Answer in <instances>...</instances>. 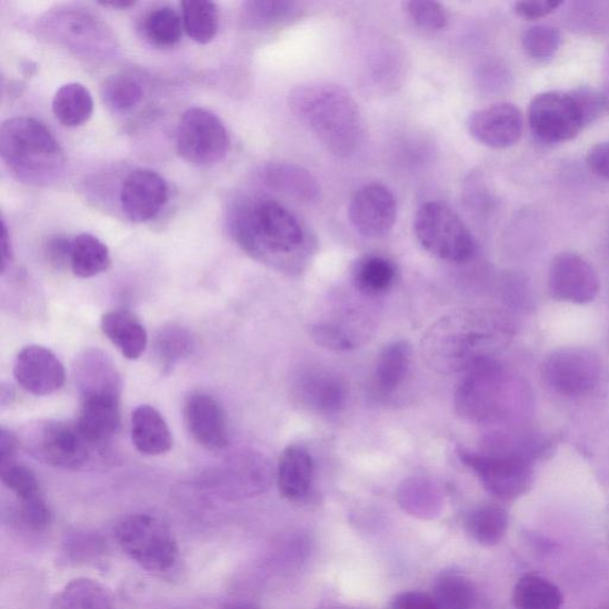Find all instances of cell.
I'll use <instances>...</instances> for the list:
<instances>
[{
	"label": "cell",
	"instance_id": "6da1fadb",
	"mask_svg": "<svg viewBox=\"0 0 609 609\" xmlns=\"http://www.w3.org/2000/svg\"><path fill=\"white\" fill-rule=\"evenodd\" d=\"M230 228L236 242L250 257L287 272H298L315 248L299 217L270 198L243 201L232 211Z\"/></svg>",
	"mask_w": 609,
	"mask_h": 609
},
{
	"label": "cell",
	"instance_id": "7a4b0ae2",
	"mask_svg": "<svg viewBox=\"0 0 609 609\" xmlns=\"http://www.w3.org/2000/svg\"><path fill=\"white\" fill-rule=\"evenodd\" d=\"M499 329L497 319L482 311L450 312L422 337V357L437 373H467L490 360L501 340Z\"/></svg>",
	"mask_w": 609,
	"mask_h": 609
},
{
	"label": "cell",
	"instance_id": "3957f363",
	"mask_svg": "<svg viewBox=\"0 0 609 609\" xmlns=\"http://www.w3.org/2000/svg\"><path fill=\"white\" fill-rule=\"evenodd\" d=\"M289 107L331 154L347 158L358 150L363 134L361 113L340 84L301 83L290 92Z\"/></svg>",
	"mask_w": 609,
	"mask_h": 609
},
{
	"label": "cell",
	"instance_id": "277c9868",
	"mask_svg": "<svg viewBox=\"0 0 609 609\" xmlns=\"http://www.w3.org/2000/svg\"><path fill=\"white\" fill-rule=\"evenodd\" d=\"M0 154L20 181L48 186L58 181L66 164L64 152L43 123L31 117H13L0 128Z\"/></svg>",
	"mask_w": 609,
	"mask_h": 609
},
{
	"label": "cell",
	"instance_id": "5b68a950",
	"mask_svg": "<svg viewBox=\"0 0 609 609\" xmlns=\"http://www.w3.org/2000/svg\"><path fill=\"white\" fill-rule=\"evenodd\" d=\"M114 537L118 547L148 571L167 572L178 562V540L158 517L146 513L129 516L118 522Z\"/></svg>",
	"mask_w": 609,
	"mask_h": 609
},
{
	"label": "cell",
	"instance_id": "8992f818",
	"mask_svg": "<svg viewBox=\"0 0 609 609\" xmlns=\"http://www.w3.org/2000/svg\"><path fill=\"white\" fill-rule=\"evenodd\" d=\"M415 233L432 257L463 263L473 257L477 242L462 219L438 201L426 202L415 218Z\"/></svg>",
	"mask_w": 609,
	"mask_h": 609
},
{
	"label": "cell",
	"instance_id": "52a82bcc",
	"mask_svg": "<svg viewBox=\"0 0 609 609\" xmlns=\"http://www.w3.org/2000/svg\"><path fill=\"white\" fill-rule=\"evenodd\" d=\"M459 457L477 473L487 492L499 500H516L532 486L533 467L527 453L485 455L460 449Z\"/></svg>",
	"mask_w": 609,
	"mask_h": 609
},
{
	"label": "cell",
	"instance_id": "ba28073f",
	"mask_svg": "<svg viewBox=\"0 0 609 609\" xmlns=\"http://www.w3.org/2000/svg\"><path fill=\"white\" fill-rule=\"evenodd\" d=\"M533 137L546 144H558L578 138L588 127L575 91H549L536 96L528 113Z\"/></svg>",
	"mask_w": 609,
	"mask_h": 609
},
{
	"label": "cell",
	"instance_id": "9c48e42d",
	"mask_svg": "<svg viewBox=\"0 0 609 609\" xmlns=\"http://www.w3.org/2000/svg\"><path fill=\"white\" fill-rule=\"evenodd\" d=\"M229 133L213 112L192 108L183 112L177 132L179 156L198 167H211L222 162L229 149Z\"/></svg>",
	"mask_w": 609,
	"mask_h": 609
},
{
	"label": "cell",
	"instance_id": "30bf717a",
	"mask_svg": "<svg viewBox=\"0 0 609 609\" xmlns=\"http://www.w3.org/2000/svg\"><path fill=\"white\" fill-rule=\"evenodd\" d=\"M541 377L553 392L565 397L585 396L597 387L600 361L586 348H560L552 351L541 366Z\"/></svg>",
	"mask_w": 609,
	"mask_h": 609
},
{
	"label": "cell",
	"instance_id": "8fae6325",
	"mask_svg": "<svg viewBox=\"0 0 609 609\" xmlns=\"http://www.w3.org/2000/svg\"><path fill=\"white\" fill-rule=\"evenodd\" d=\"M29 447L42 462L62 469H79L89 460L93 448L77 425L46 421L32 431Z\"/></svg>",
	"mask_w": 609,
	"mask_h": 609
},
{
	"label": "cell",
	"instance_id": "7c38bea8",
	"mask_svg": "<svg viewBox=\"0 0 609 609\" xmlns=\"http://www.w3.org/2000/svg\"><path fill=\"white\" fill-rule=\"evenodd\" d=\"M397 198L387 186L369 183L352 196L348 217L351 226L366 239H380L397 222Z\"/></svg>",
	"mask_w": 609,
	"mask_h": 609
},
{
	"label": "cell",
	"instance_id": "4fadbf2b",
	"mask_svg": "<svg viewBox=\"0 0 609 609\" xmlns=\"http://www.w3.org/2000/svg\"><path fill=\"white\" fill-rule=\"evenodd\" d=\"M600 280L593 267L575 252H561L549 270V293L557 301L583 304L593 301Z\"/></svg>",
	"mask_w": 609,
	"mask_h": 609
},
{
	"label": "cell",
	"instance_id": "5bb4252c",
	"mask_svg": "<svg viewBox=\"0 0 609 609\" xmlns=\"http://www.w3.org/2000/svg\"><path fill=\"white\" fill-rule=\"evenodd\" d=\"M13 376L24 391L38 397L60 391L66 380L63 365L57 355L40 346L26 347L17 355Z\"/></svg>",
	"mask_w": 609,
	"mask_h": 609
},
{
	"label": "cell",
	"instance_id": "9a60e30c",
	"mask_svg": "<svg viewBox=\"0 0 609 609\" xmlns=\"http://www.w3.org/2000/svg\"><path fill=\"white\" fill-rule=\"evenodd\" d=\"M169 189L166 180L151 169H134L124 180L121 191L123 213L133 223L154 219L167 204Z\"/></svg>",
	"mask_w": 609,
	"mask_h": 609
},
{
	"label": "cell",
	"instance_id": "2e32d148",
	"mask_svg": "<svg viewBox=\"0 0 609 609\" xmlns=\"http://www.w3.org/2000/svg\"><path fill=\"white\" fill-rule=\"evenodd\" d=\"M471 138L495 149L510 148L523 132V116L513 104L499 103L472 112L467 122Z\"/></svg>",
	"mask_w": 609,
	"mask_h": 609
},
{
	"label": "cell",
	"instance_id": "e0dca14e",
	"mask_svg": "<svg viewBox=\"0 0 609 609\" xmlns=\"http://www.w3.org/2000/svg\"><path fill=\"white\" fill-rule=\"evenodd\" d=\"M498 366L492 360L468 370L456 389V412L470 420H483L492 416L498 395Z\"/></svg>",
	"mask_w": 609,
	"mask_h": 609
},
{
	"label": "cell",
	"instance_id": "ac0fdd59",
	"mask_svg": "<svg viewBox=\"0 0 609 609\" xmlns=\"http://www.w3.org/2000/svg\"><path fill=\"white\" fill-rule=\"evenodd\" d=\"M184 421L194 441L209 450L224 449L229 443L226 412L212 396L193 393L184 403Z\"/></svg>",
	"mask_w": 609,
	"mask_h": 609
},
{
	"label": "cell",
	"instance_id": "d6986e66",
	"mask_svg": "<svg viewBox=\"0 0 609 609\" xmlns=\"http://www.w3.org/2000/svg\"><path fill=\"white\" fill-rule=\"evenodd\" d=\"M74 377L80 399L122 395L121 376L103 351H84L77 360Z\"/></svg>",
	"mask_w": 609,
	"mask_h": 609
},
{
	"label": "cell",
	"instance_id": "ffe728a7",
	"mask_svg": "<svg viewBox=\"0 0 609 609\" xmlns=\"http://www.w3.org/2000/svg\"><path fill=\"white\" fill-rule=\"evenodd\" d=\"M121 425V397L99 396L81 399L77 427L93 448L110 441V438L120 431Z\"/></svg>",
	"mask_w": 609,
	"mask_h": 609
},
{
	"label": "cell",
	"instance_id": "44dd1931",
	"mask_svg": "<svg viewBox=\"0 0 609 609\" xmlns=\"http://www.w3.org/2000/svg\"><path fill=\"white\" fill-rule=\"evenodd\" d=\"M297 396L303 405L325 415L340 412L346 405V383L327 370H307L296 382Z\"/></svg>",
	"mask_w": 609,
	"mask_h": 609
},
{
	"label": "cell",
	"instance_id": "7402d4cb",
	"mask_svg": "<svg viewBox=\"0 0 609 609\" xmlns=\"http://www.w3.org/2000/svg\"><path fill=\"white\" fill-rule=\"evenodd\" d=\"M131 439L134 448L148 456L168 452L173 437L162 415L149 405L139 406L131 416Z\"/></svg>",
	"mask_w": 609,
	"mask_h": 609
},
{
	"label": "cell",
	"instance_id": "603a6c76",
	"mask_svg": "<svg viewBox=\"0 0 609 609\" xmlns=\"http://www.w3.org/2000/svg\"><path fill=\"white\" fill-rule=\"evenodd\" d=\"M315 465L310 452L300 446L286 448L278 466L280 493L289 500L308 496L313 480Z\"/></svg>",
	"mask_w": 609,
	"mask_h": 609
},
{
	"label": "cell",
	"instance_id": "cb8c5ba5",
	"mask_svg": "<svg viewBox=\"0 0 609 609\" xmlns=\"http://www.w3.org/2000/svg\"><path fill=\"white\" fill-rule=\"evenodd\" d=\"M101 329L128 360H138L148 346V333L140 319L127 310H113L101 318Z\"/></svg>",
	"mask_w": 609,
	"mask_h": 609
},
{
	"label": "cell",
	"instance_id": "d4e9b609",
	"mask_svg": "<svg viewBox=\"0 0 609 609\" xmlns=\"http://www.w3.org/2000/svg\"><path fill=\"white\" fill-rule=\"evenodd\" d=\"M266 180L270 188L302 202L316 201L320 194L316 178L297 164H270L266 169Z\"/></svg>",
	"mask_w": 609,
	"mask_h": 609
},
{
	"label": "cell",
	"instance_id": "484cf974",
	"mask_svg": "<svg viewBox=\"0 0 609 609\" xmlns=\"http://www.w3.org/2000/svg\"><path fill=\"white\" fill-rule=\"evenodd\" d=\"M52 109L57 120L63 127H81L92 117L94 109L92 93L79 82L62 84L53 97Z\"/></svg>",
	"mask_w": 609,
	"mask_h": 609
},
{
	"label": "cell",
	"instance_id": "4316f807",
	"mask_svg": "<svg viewBox=\"0 0 609 609\" xmlns=\"http://www.w3.org/2000/svg\"><path fill=\"white\" fill-rule=\"evenodd\" d=\"M53 609H116V603L103 585L81 578L67 583L59 591Z\"/></svg>",
	"mask_w": 609,
	"mask_h": 609
},
{
	"label": "cell",
	"instance_id": "83f0119b",
	"mask_svg": "<svg viewBox=\"0 0 609 609\" xmlns=\"http://www.w3.org/2000/svg\"><path fill=\"white\" fill-rule=\"evenodd\" d=\"M111 264L106 243L91 233H80L72 240L70 267L74 276L82 279L97 277Z\"/></svg>",
	"mask_w": 609,
	"mask_h": 609
},
{
	"label": "cell",
	"instance_id": "f1b7e54d",
	"mask_svg": "<svg viewBox=\"0 0 609 609\" xmlns=\"http://www.w3.org/2000/svg\"><path fill=\"white\" fill-rule=\"evenodd\" d=\"M409 342L388 345L380 353L376 370V387L382 396L392 395L403 382L411 362Z\"/></svg>",
	"mask_w": 609,
	"mask_h": 609
},
{
	"label": "cell",
	"instance_id": "f546056e",
	"mask_svg": "<svg viewBox=\"0 0 609 609\" xmlns=\"http://www.w3.org/2000/svg\"><path fill=\"white\" fill-rule=\"evenodd\" d=\"M469 536L482 547H496L509 530V515L498 505H482L466 519Z\"/></svg>",
	"mask_w": 609,
	"mask_h": 609
},
{
	"label": "cell",
	"instance_id": "4dcf8cb0",
	"mask_svg": "<svg viewBox=\"0 0 609 609\" xmlns=\"http://www.w3.org/2000/svg\"><path fill=\"white\" fill-rule=\"evenodd\" d=\"M513 603L517 609H561L563 596L550 580L530 573L516 585Z\"/></svg>",
	"mask_w": 609,
	"mask_h": 609
},
{
	"label": "cell",
	"instance_id": "1f68e13d",
	"mask_svg": "<svg viewBox=\"0 0 609 609\" xmlns=\"http://www.w3.org/2000/svg\"><path fill=\"white\" fill-rule=\"evenodd\" d=\"M397 268L391 260L379 256L361 259L353 269V281L366 296H380L393 286Z\"/></svg>",
	"mask_w": 609,
	"mask_h": 609
},
{
	"label": "cell",
	"instance_id": "d6a6232c",
	"mask_svg": "<svg viewBox=\"0 0 609 609\" xmlns=\"http://www.w3.org/2000/svg\"><path fill=\"white\" fill-rule=\"evenodd\" d=\"M100 96L110 111L124 114L141 103L143 87L129 73H114L101 83Z\"/></svg>",
	"mask_w": 609,
	"mask_h": 609
},
{
	"label": "cell",
	"instance_id": "836d02e7",
	"mask_svg": "<svg viewBox=\"0 0 609 609\" xmlns=\"http://www.w3.org/2000/svg\"><path fill=\"white\" fill-rule=\"evenodd\" d=\"M183 30L199 44L213 41L219 28L218 8L208 0H184L181 3Z\"/></svg>",
	"mask_w": 609,
	"mask_h": 609
},
{
	"label": "cell",
	"instance_id": "e575fe53",
	"mask_svg": "<svg viewBox=\"0 0 609 609\" xmlns=\"http://www.w3.org/2000/svg\"><path fill=\"white\" fill-rule=\"evenodd\" d=\"M183 23L171 7H159L147 13L142 23L146 40L159 48L177 46L182 38Z\"/></svg>",
	"mask_w": 609,
	"mask_h": 609
},
{
	"label": "cell",
	"instance_id": "d590c367",
	"mask_svg": "<svg viewBox=\"0 0 609 609\" xmlns=\"http://www.w3.org/2000/svg\"><path fill=\"white\" fill-rule=\"evenodd\" d=\"M301 4L290 0H252L243 4V21L251 29L274 28L294 19Z\"/></svg>",
	"mask_w": 609,
	"mask_h": 609
},
{
	"label": "cell",
	"instance_id": "8d00e7d4",
	"mask_svg": "<svg viewBox=\"0 0 609 609\" xmlns=\"http://www.w3.org/2000/svg\"><path fill=\"white\" fill-rule=\"evenodd\" d=\"M194 349L191 333L171 326L160 330L154 341V353L163 373H169L180 361L189 358Z\"/></svg>",
	"mask_w": 609,
	"mask_h": 609
},
{
	"label": "cell",
	"instance_id": "74e56055",
	"mask_svg": "<svg viewBox=\"0 0 609 609\" xmlns=\"http://www.w3.org/2000/svg\"><path fill=\"white\" fill-rule=\"evenodd\" d=\"M433 598L441 609H471L477 600L476 588L461 573L447 572L435 585Z\"/></svg>",
	"mask_w": 609,
	"mask_h": 609
},
{
	"label": "cell",
	"instance_id": "f35d334b",
	"mask_svg": "<svg viewBox=\"0 0 609 609\" xmlns=\"http://www.w3.org/2000/svg\"><path fill=\"white\" fill-rule=\"evenodd\" d=\"M561 33L555 27L538 24L528 28L522 36V49L526 54L540 62L555 57L561 46Z\"/></svg>",
	"mask_w": 609,
	"mask_h": 609
},
{
	"label": "cell",
	"instance_id": "ab89813d",
	"mask_svg": "<svg viewBox=\"0 0 609 609\" xmlns=\"http://www.w3.org/2000/svg\"><path fill=\"white\" fill-rule=\"evenodd\" d=\"M0 468L3 483L21 502L42 496L36 473L27 466L12 462Z\"/></svg>",
	"mask_w": 609,
	"mask_h": 609
},
{
	"label": "cell",
	"instance_id": "60d3db41",
	"mask_svg": "<svg viewBox=\"0 0 609 609\" xmlns=\"http://www.w3.org/2000/svg\"><path fill=\"white\" fill-rule=\"evenodd\" d=\"M410 19L420 28L442 30L448 26L449 17L445 7L428 0H413L405 3Z\"/></svg>",
	"mask_w": 609,
	"mask_h": 609
},
{
	"label": "cell",
	"instance_id": "b9f144b4",
	"mask_svg": "<svg viewBox=\"0 0 609 609\" xmlns=\"http://www.w3.org/2000/svg\"><path fill=\"white\" fill-rule=\"evenodd\" d=\"M315 342L330 350L347 351L355 347L348 333L331 325H317L311 330Z\"/></svg>",
	"mask_w": 609,
	"mask_h": 609
},
{
	"label": "cell",
	"instance_id": "7bdbcfd3",
	"mask_svg": "<svg viewBox=\"0 0 609 609\" xmlns=\"http://www.w3.org/2000/svg\"><path fill=\"white\" fill-rule=\"evenodd\" d=\"M21 515L32 530H43L52 521V512L42 496L22 501Z\"/></svg>",
	"mask_w": 609,
	"mask_h": 609
},
{
	"label": "cell",
	"instance_id": "ee69618b",
	"mask_svg": "<svg viewBox=\"0 0 609 609\" xmlns=\"http://www.w3.org/2000/svg\"><path fill=\"white\" fill-rule=\"evenodd\" d=\"M562 4L557 0H522L515 4V12L523 20L537 21L553 13Z\"/></svg>",
	"mask_w": 609,
	"mask_h": 609
},
{
	"label": "cell",
	"instance_id": "f6af8a7d",
	"mask_svg": "<svg viewBox=\"0 0 609 609\" xmlns=\"http://www.w3.org/2000/svg\"><path fill=\"white\" fill-rule=\"evenodd\" d=\"M72 240L64 236L49 237L44 244V253L48 262L56 268H64L70 264Z\"/></svg>",
	"mask_w": 609,
	"mask_h": 609
},
{
	"label": "cell",
	"instance_id": "bcb514c9",
	"mask_svg": "<svg viewBox=\"0 0 609 609\" xmlns=\"http://www.w3.org/2000/svg\"><path fill=\"white\" fill-rule=\"evenodd\" d=\"M393 609H441L433 596L422 591H405L393 600Z\"/></svg>",
	"mask_w": 609,
	"mask_h": 609
},
{
	"label": "cell",
	"instance_id": "7dc6e473",
	"mask_svg": "<svg viewBox=\"0 0 609 609\" xmlns=\"http://www.w3.org/2000/svg\"><path fill=\"white\" fill-rule=\"evenodd\" d=\"M587 164L596 176L609 180V141L600 142L589 149Z\"/></svg>",
	"mask_w": 609,
	"mask_h": 609
},
{
	"label": "cell",
	"instance_id": "c3c4849f",
	"mask_svg": "<svg viewBox=\"0 0 609 609\" xmlns=\"http://www.w3.org/2000/svg\"><path fill=\"white\" fill-rule=\"evenodd\" d=\"M17 451V438L16 436L2 428L0 430V467L7 466L13 462Z\"/></svg>",
	"mask_w": 609,
	"mask_h": 609
},
{
	"label": "cell",
	"instance_id": "681fc988",
	"mask_svg": "<svg viewBox=\"0 0 609 609\" xmlns=\"http://www.w3.org/2000/svg\"><path fill=\"white\" fill-rule=\"evenodd\" d=\"M13 261V248L11 237L6 222L2 223V273L9 268Z\"/></svg>",
	"mask_w": 609,
	"mask_h": 609
},
{
	"label": "cell",
	"instance_id": "f907efd6",
	"mask_svg": "<svg viewBox=\"0 0 609 609\" xmlns=\"http://www.w3.org/2000/svg\"><path fill=\"white\" fill-rule=\"evenodd\" d=\"M99 4L112 9H128L137 4V2H132V0H121V2H100Z\"/></svg>",
	"mask_w": 609,
	"mask_h": 609
},
{
	"label": "cell",
	"instance_id": "816d5d0a",
	"mask_svg": "<svg viewBox=\"0 0 609 609\" xmlns=\"http://www.w3.org/2000/svg\"><path fill=\"white\" fill-rule=\"evenodd\" d=\"M13 397H14L13 389L11 387L3 386L2 387V405L7 406L8 403H10Z\"/></svg>",
	"mask_w": 609,
	"mask_h": 609
},
{
	"label": "cell",
	"instance_id": "f5cc1de1",
	"mask_svg": "<svg viewBox=\"0 0 609 609\" xmlns=\"http://www.w3.org/2000/svg\"><path fill=\"white\" fill-rule=\"evenodd\" d=\"M605 100H606V107H607V114H609V83L607 84L606 89L602 91Z\"/></svg>",
	"mask_w": 609,
	"mask_h": 609
},
{
	"label": "cell",
	"instance_id": "db71d44e",
	"mask_svg": "<svg viewBox=\"0 0 609 609\" xmlns=\"http://www.w3.org/2000/svg\"><path fill=\"white\" fill-rule=\"evenodd\" d=\"M226 609H252V608L247 605L236 603L227 607Z\"/></svg>",
	"mask_w": 609,
	"mask_h": 609
}]
</instances>
